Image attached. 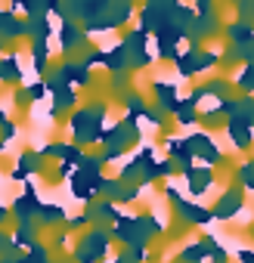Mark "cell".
Masks as SVG:
<instances>
[{"label":"cell","mask_w":254,"mask_h":263,"mask_svg":"<svg viewBox=\"0 0 254 263\" xmlns=\"http://www.w3.org/2000/svg\"><path fill=\"white\" fill-rule=\"evenodd\" d=\"M4 217H7V210H4V207H0V220H4Z\"/></svg>","instance_id":"obj_1"}]
</instances>
